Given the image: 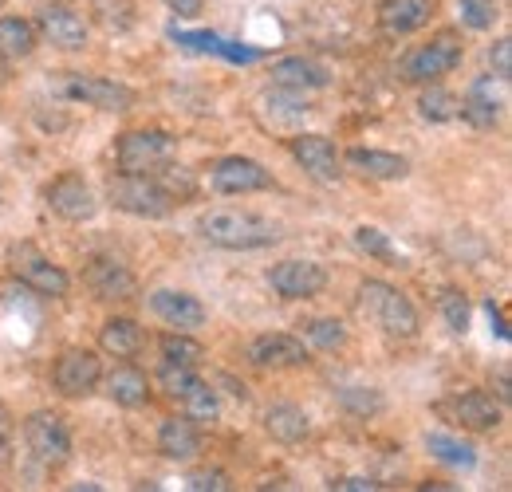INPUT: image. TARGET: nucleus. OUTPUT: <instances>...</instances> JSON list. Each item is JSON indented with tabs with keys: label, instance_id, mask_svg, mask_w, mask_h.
Returning <instances> with one entry per match:
<instances>
[{
	"label": "nucleus",
	"instance_id": "1",
	"mask_svg": "<svg viewBox=\"0 0 512 492\" xmlns=\"http://www.w3.org/2000/svg\"><path fill=\"white\" fill-rule=\"evenodd\" d=\"M197 237L225 252H256V248L276 245L284 229L272 217H260L249 209H209L197 221Z\"/></svg>",
	"mask_w": 512,
	"mask_h": 492
},
{
	"label": "nucleus",
	"instance_id": "2",
	"mask_svg": "<svg viewBox=\"0 0 512 492\" xmlns=\"http://www.w3.org/2000/svg\"><path fill=\"white\" fill-rule=\"evenodd\" d=\"M359 311L383 331L386 339H414L422 331V319H418V308L410 304L406 292H398L394 284L386 280H363L359 284Z\"/></svg>",
	"mask_w": 512,
	"mask_h": 492
},
{
	"label": "nucleus",
	"instance_id": "3",
	"mask_svg": "<svg viewBox=\"0 0 512 492\" xmlns=\"http://www.w3.org/2000/svg\"><path fill=\"white\" fill-rule=\"evenodd\" d=\"M103 193H107V205L111 209H119V213H127V217H138V221H162V217H170L174 213V197L158 185L154 174H111L107 185H103Z\"/></svg>",
	"mask_w": 512,
	"mask_h": 492
},
{
	"label": "nucleus",
	"instance_id": "4",
	"mask_svg": "<svg viewBox=\"0 0 512 492\" xmlns=\"http://www.w3.org/2000/svg\"><path fill=\"white\" fill-rule=\"evenodd\" d=\"M8 272L24 288H32L36 296H48V300H64L67 292H71V276H67L52 256H44L32 241L8 245Z\"/></svg>",
	"mask_w": 512,
	"mask_h": 492
},
{
	"label": "nucleus",
	"instance_id": "5",
	"mask_svg": "<svg viewBox=\"0 0 512 492\" xmlns=\"http://www.w3.org/2000/svg\"><path fill=\"white\" fill-rule=\"evenodd\" d=\"M461 56H465L461 36H457V32H438L430 44L414 48V52L402 60L398 75H402L406 83H418V87H426V83H442L449 71L461 67Z\"/></svg>",
	"mask_w": 512,
	"mask_h": 492
},
{
	"label": "nucleus",
	"instance_id": "6",
	"mask_svg": "<svg viewBox=\"0 0 512 492\" xmlns=\"http://www.w3.org/2000/svg\"><path fill=\"white\" fill-rule=\"evenodd\" d=\"M174 154H178V138L170 130H127L119 134L115 146V162L123 174H154Z\"/></svg>",
	"mask_w": 512,
	"mask_h": 492
},
{
	"label": "nucleus",
	"instance_id": "7",
	"mask_svg": "<svg viewBox=\"0 0 512 492\" xmlns=\"http://www.w3.org/2000/svg\"><path fill=\"white\" fill-rule=\"evenodd\" d=\"M60 91L71 103H83V107H95V111H111V115H123L138 103V95L130 91L127 83L107 79V75H83V71H64Z\"/></svg>",
	"mask_w": 512,
	"mask_h": 492
},
{
	"label": "nucleus",
	"instance_id": "8",
	"mask_svg": "<svg viewBox=\"0 0 512 492\" xmlns=\"http://www.w3.org/2000/svg\"><path fill=\"white\" fill-rule=\"evenodd\" d=\"M20 433H24L28 453H32L40 465L60 469V465L71 461V430H67V422L56 410H36V414H28Z\"/></svg>",
	"mask_w": 512,
	"mask_h": 492
},
{
	"label": "nucleus",
	"instance_id": "9",
	"mask_svg": "<svg viewBox=\"0 0 512 492\" xmlns=\"http://www.w3.org/2000/svg\"><path fill=\"white\" fill-rule=\"evenodd\" d=\"M103 382V359L91 347H67L52 367V386L64 398H87Z\"/></svg>",
	"mask_w": 512,
	"mask_h": 492
},
{
	"label": "nucleus",
	"instance_id": "10",
	"mask_svg": "<svg viewBox=\"0 0 512 492\" xmlns=\"http://www.w3.org/2000/svg\"><path fill=\"white\" fill-rule=\"evenodd\" d=\"M209 189L217 197H245V193H260V189H276V178L256 158L229 154V158L209 166Z\"/></svg>",
	"mask_w": 512,
	"mask_h": 492
},
{
	"label": "nucleus",
	"instance_id": "11",
	"mask_svg": "<svg viewBox=\"0 0 512 492\" xmlns=\"http://www.w3.org/2000/svg\"><path fill=\"white\" fill-rule=\"evenodd\" d=\"M509 107V83L497 79V75H481L469 83V91L461 95V107H457V119L473 126V130H493L501 123Z\"/></svg>",
	"mask_w": 512,
	"mask_h": 492
},
{
	"label": "nucleus",
	"instance_id": "12",
	"mask_svg": "<svg viewBox=\"0 0 512 492\" xmlns=\"http://www.w3.org/2000/svg\"><path fill=\"white\" fill-rule=\"evenodd\" d=\"M44 205L67 225H87L99 213V197H95V189L87 185L83 174H60L44 189Z\"/></svg>",
	"mask_w": 512,
	"mask_h": 492
},
{
	"label": "nucleus",
	"instance_id": "13",
	"mask_svg": "<svg viewBox=\"0 0 512 492\" xmlns=\"http://www.w3.org/2000/svg\"><path fill=\"white\" fill-rule=\"evenodd\" d=\"M83 284L91 288L95 300H107V304H123V300H134L138 296V276L130 272L119 256H91L87 268H83Z\"/></svg>",
	"mask_w": 512,
	"mask_h": 492
},
{
	"label": "nucleus",
	"instance_id": "14",
	"mask_svg": "<svg viewBox=\"0 0 512 492\" xmlns=\"http://www.w3.org/2000/svg\"><path fill=\"white\" fill-rule=\"evenodd\" d=\"M249 363L256 370H296L312 363V351L300 335H288V331H264L249 343Z\"/></svg>",
	"mask_w": 512,
	"mask_h": 492
},
{
	"label": "nucleus",
	"instance_id": "15",
	"mask_svg": "<svg viewBox=\"0 0 512 492\" xmlns=\"http://www.w3.org/2000/svg\"><path fill=\"white\" fill-rule=\"evenodd\" d=\"M268 284L280 300H316L327 288V268L316 260H280L268 268Z\"/></svg>",
	"mask_w": 512,
	"mask_h": 492
},
{
	"label": "nucleus",
	"instance_id": "16",
	"mask_svg": "<svg viewBox=\"0 0 512 492\" xmlns=\"http://www.w3.org/2000/svg\"><path fill=\"white\" fill-rule=\"evenodd\" d=\"M36 32H40V44H52L56 52H83L87 40H91L83 16L71 12V8L60 4V0H52L48 8H40V16H36Z\"/></svg>",
	"mask_w": 512,
	"mask_h": 492
},
{
	"label": "nucleus",
	"instance_id": "17",
	"mask_svg": "<svg viewBox=\"0 0 512 492\" xmlns=\"http://www.w3.org/2000/svg\"><path fill=\"white\" fill-rule=\"evenodd\" d=\"M446 410L449 418L469 433H493L501 430V422H505V406L493 394H485V390H457L449 398Z\"/></svg>",
	"mask_w": 512,
	"mask_h": 492
},
{
	"label": "nucleus",
	"instance_id": "18",
	"mask_svg": "<svg viewBox=\"0 0 512 492\" xmlns=\"http://www.w3.org/2000/svg\"><path fill=\"white\" fill-rule=\"evenodd\" d=\"M288 150H292V158L300 162V170L308 178H316L323 185L343 178V158H339V150H335L331 138H323V134H296L288 142Z\"/></svg>",
	"mask_w": 512,
	"mask_h": 492
},
{
	"label": "nucleus",
	"instance_id": "19",
	"mask_svg": "<svg viewBox=\"0 0 512 492\" xmlns=\"http://www.w3.org/2000/svg\"><path fill=\"white\" fill-rule=\"evenodd\" d=\"M150 311L170 331H190L193 335V331H201L209 323L205 304L197 296H190V292H182V288H158V292H150Z\"/></svg>",
	"mask_w": 512,
	"mask_h": 492
},
{
	"label": "nucleus",
	"instance_id": "20",
	"mask_svg": "<svg viewBox=\"0 0 512 492\" xmlns=\"http://www.w3.org/2000/svg\"><path fill=\"white\" fill-rule=\"evenodd\" d=\"M347 170H355L367 182H402L410 174V158L390 154V150H371V146H351L347 154H339Z\"/></svg>",
	"mask_w": 512,
	"mask_h": 492
},
{
	"label": "nucleus",
	"instance_id": "21",
	"mask_svg": "<svg viewBox=\"0 0 512 492\" xmlns=\"http://www.w3.org/2000/svg\"><path fill=\"white\" fill-rule=\"evenodd\" d=\"M331 83V71L316 60H304V56H284V60L272 63V87H284V91H323Z\"/></svg>",
	"mask_w": 512,
	"mask_h": 492
},
{
	"label": "nucleus",
	"instance_id": "22",
	"mask_svg": "<svg viewBox=\"0 0 512 492\" xmlns=\"http://www.w3.org/2000/svg\"><path fill=\"white\" fill-rule=\"evenodd\" d=\"M434 20V0H383L379 24L386 36H414Z\"/></svg>",
	"mask_w": 512,
	"mask_h": 492
},
{
	"label": "nucleus",
	"instance_id": "23",
	"mask_svg": "<svg viewBox=\"0 0 512 492\" xmlns=\"http://www.w3.org/2000/svg\"><path fill=\"white\" fill-rule=\"evenodd\" d=\"M158 453L166 461H193L201 453V426H193L186 414H174L158 426Z\"/></svg>",
	"mask_w": 512,
	"mask_h": 492
},
{
	"label": "nucleus",
	"instance_id": "24",
	"mask_svg": "<svg viewBox=\"0 0 512 492\" xmlns=\"http://www.w3.org/2000/svg\"><path fill=\"white\" fill-rule=\"evenodd\" d=\"M103 390L123 410H142L150 402V378H146V370H138L134 363H123V367L111 370L103 378Z\"/></svg>",
	"mask_w": 512,
	"mask_h": 492
},
{
	"label": "nucleus",
	"instance_id": "25",
	"mask_svg": "<svg viewBox=\"0 0 512 492\" xmlns=\"http://www.w3.org/2000/svg\"><path fill=\"white\" fill-rule=\"evenodd\" d=\"M264 433L272 441H280V445H300L312 433V418L296 402H272L264 410Z\"/></svg>",
	"mask_w": 512,
	"mask_h": 492
},
{
	"label": "nucleus",
	"instance_id": "26",
	"mask_svg": "<svg viewBox=\"0 0 512 492\" xmlns=\"http://www.w3.org/2000/svg\"><path fill=\"white\" fill-rule=\"evenodd\" d=\"M146 347V331L138 327V319L130 315H115L99 327V351L103 355H115V359H134L138 351Z\"/></svg>",
	"mask_w": 512,
	"mask_h": 492
},
{
	"label": "nucleus",
	"instance_id": "27",
	"mask_svg": "<svg viewBox=\"0 0 512 492\" xmlns=\"http://www.w3.org/2000/svg\"><path fill=\"white\" fill-rule=\"evenodd\" d=\"M36 48H40L36 20H24V16H0V60L20 63V60H28Z\"/></svg>",
	"mask_w": 512,
	"mask_h": 492
},
{
	"label": "nucleus",
	"instance_id": "28",
	"mask_svg": "<svg viewBox=\"0 0 512 492\" xmlns=\"http://www.w3.org/2000/svg\"><path fill=\"white\" fill-rule=\"evenodd\" d=\"M426 453H430L434 461L449 465V469H461V473L477 469V445L465 441V437H457V433H446V430L426 433Z\"/></svg>",
	"mask_w": 512,
	"mask_h": 492
},
{
	"label": "nucleus",
	"instance_id": "29",
	"mask_svg": "<svg viewBox=\"0 0 512 492\" xmlns=\"http://www.w3.org/2000/svg\"><path fill=\"white\" fill-rule=\"evenodd\" d=\"M158 355H162V363H174V367H201L209 359L205 343L193 339L190 331H166L158 339Z\"/></svg>",
	"mask_w": 512,
	"mask_h": 492
},
{
	"label": "nucleus",
	"instance_id": "30",
	"mask_svg": "<svg viewBox=\"0 0 512 492\" xmlns=\"http://www.w3.org/2000/svg\"><path fill=\"white\" fill-rule=\"evenodd\" d=\"M304 339H308V347H316L323 355H335L347 347V323L335 315H316L304 323Z\"/></svg>",
	"mask_w": 512,
	"mask_h": 492
},
{
	"label": "nucleus",
	"instance_id": "31",
	"mask_svg": "<svg viewBox=\"0 0 512 492\" xmlns=\"http://www.w3.org/2000/svg\"><path fill=\"white\" fill-rule=\"evenodd\" d=\"M457 107H461V99L453 91H446L442 83H426V91L418 95V115L426 123H453Z\"/></svg>",
	"mask_w": 512,
	"mask_h": 492
},
{
	"label": "nucleus",
	"instance_id": "32",
	"mask_svg": "<svg viewBox=\"0 0 512 492\" xmlns=\"http://www.w3.org/2000/svg\"><path fill=\"white\" fill-rule=\"evenodd\" d=\"M182 414L190 418L193 426H213L217 418H221V398H217V390L209 386V382H201V386H193L190 394L182 398Z\"/></svg>",
	"mask_w": 512,
	"mask_h": 492
},
{
	"label": "nucleus",
	"instance_id": "33",
	"mask_svg": "<svg viewBox=\"0 0 512 492\" xmlns=\"http://www.w3.org/2000/svg\"><path fill=\"white\" fill-rule=\"evenodd\" d=\"M438 311L446 319V327L453 335H465L469 323H473V308H469V296L461 288H442L438 292Z\"/></svg>",
	"mask_w": 512,
	"mask_h": 492
},
{
	"label": "nucleus",
	"instance_id": "34",
	"mask_svg": "<svg viewBox=\"0 0 512 492\" xmlns=\"http://www.w3.org/2000/svg\"><path fill=\"white\" fill-rule=\"evenodd\" d=\"M154 178H158V185L182 205V201H190L193 193H197V178H193V170H186V166H178L174 158L170 162H162L158 170H154Z\"/></svg>",
	"mask_w": 512,
	"mask_h": 492
},
{
	"label": "nucleus",
	"instance_id": "35",
	"mask_svg": "<svg viewBox=\"0 0 512 492\" xmlns=\"http://www.w3.org/2000/svg\"><path fill=\"white\" fill-rule=\"evenodd\" d=\"M201 382H205V378L197 374V367H174V363H162V367H158V386H162L166 398H178V402H182L193 386H201Z\"/></svg>",
	"mask_w": 512,
	"mask_h": 492
},
{
	"label": "nucleus",
	"instance_id": "36",
	"mask_svg": "<svg viewBox=\"0 0 512 492\" xmlns=\"http://www.w3.org/2000/svg\"><path fill=\"white\" fill-rule=\"evenodd\" d=\"M351 241H355V248H359L363 256H371V260L398 264V252H394V245H390V237H386L383 229H375V225H359V229L351 233Z\"/></svg>",
	"mask_w": 512,
	"mask_h": 492
},
{
	"label": "nucleus",
	"instance_id": "37",
	"mask_svg": "<svg viewBox=\"0 0 512 492\" xmlns=\"http://www.w3.org/2000/svg\"><path fill=\"white\" fill-rule=\"evenodd\" d=\"M457 12H461V24L469 32H489L501 20L497 0H457Z\"/></svg>",
	"mask_w": 512,
	"mask_h": 492
},
{
	"label": "nucleus",
	"instance_id": "38",
	"mask_svg": "<svg viewBox=\"0 0 512 492\" xmlns=\"http://www.w3.org/2000/svg\"><path fill=\"white\" fill-rule=\"evenodd\" d=\"M339 406L351 410L355 418H371V414L383 410V394L371 390V386H343V390H339Z\"/></svg>",
	"mask_w": 512,
	"mask_h": 492
},
{
	"label": "nucleus",
	"instance_id": "39",
	"mask_svg": "<svg viewBox=\"0 0 512 492\" xmlns=\"http://www.w3.org/2000/svg\"><path fill=\"white\" fill-rule=\"evenodd\" d=\"M186 485L193 492H225L233 489V477L225 469H193L190 477H186Z\"/></svg>",
	"mask_w": 512,
	"mask_h": 492
},
{
	"label": "nucleus",
	"instance_id": "40",
	"mask_svg": "<svg viewBox=\"0 0 512 492\" xmlns=\"http://www.w3.org/2000/svg\"><path fill=\"white\" fill-rule=\"evenodd\" d=\"M489 63H493V75L509 83L512 79V40L509 36H501V40L489 48Z\"/></svg>",
	"mask_w": 512,
	"mask_h": 492
},
{
	"label": "nucleus",
	"instance_id": "41",
	"mask_svg": "<svg viewBox=\"0 0 512 492\" xmlns=\"http://www.w3.org/2000/svg\"><path fill=\"white\" fill-rule=\"evenodd\" d=\"M174 40L186 48H197V52H217V44H221L213 32H174Z\"/></svg>",
	"mask_w": 512,
	"mask_h": 492
},
{
	"label": "nucleus",
	"instance_id": "42",
	"mask_svg": "<svg viewBox=\"0 0 512 492\" xmlns=\"http://www.w3.org/2000/svg\"><path fill=\"white\" fill-rule=\"evenodd\" d=\"M162 4H166L170 12H178V16H186V20L205 12V0H162Z\"/></svg>",
	"mask_w": 512,
	"mask_h": 492
},
{
	"label": "nucleus",
	"instance_id": "43",
	"mask_svg": "<svg viewBox=\"0 0 512 492\" xmlns=\"http://www.w3.org/2000/svg\"><path fill=\"white\" fill-rule=\"evenodd\" d=\"M335 489H339V492H375L379 485H375L371 477H343Z\"/></svg>",
	"mask_w": 512,
	"mask_h": 492
},
{
	"label": "nucleus",
	"instance_id": "44",
	"mask_svg": "<svg viewBox=\"0 0 512 492\" xmlns=\"http://www.w3.org/2000/svg\"><path fill=\"white\" fill-rule=\"evenodd\" d=\"M12 430H16V426H12V414H8V406L0 402V453L8 449V441H12Z\"/></svg>",
	"mask_w": 512,
	"mask_h": 492
},
{
	"label": "nucleus",
	"instance_id": "45",
	"mask_svg": "<svg viewBox=\"0 0 512 492\" xmlns=\"http://www.w3.org/2000/svg\"><path fill=\"white\" fill-rule=\"evenodd\" d=\"M497 402H501V406H509L512 402V382H509V370L505 367L497 370Z\"/></svg>",
	"mask_w": 512,
	"mask_h": 492
},
{
	"label": "nucleus",
	"instance_id": "46",
	"mask_svg": "<svg viewBox=\"0 0 512 492\" xmlns=\"http://www.w3.org/2000/svg\"><path fill=\"white\" fill-rule=\"evenodd\" d=\"M8 79H12V75H8V63L0 60V91H4V87H8Z\"/></svg>",
	"mask_w": 512,
	"mask_h": 492
},
{
	"label": "nucleus",
	"instance_id": "47",
	"mask_svg": "<svg viewBox=\"0 0 512 492\" xmlns=\"http://www.w3.org/2000/svg\"><path fill=\"white\" fill-rule=\"evenodd\" d=\"M60 4H79V0H60Z\"/></svg>",
	"mask_w": 512,
	"mask_h": 492
},
{
	"label": "nucleus",
	"instance_id": "48",
	"mask_svg": "<svg viewBox=\"0 0 512 492\" xmlns=\"http://www.w3.org/2000/svg\"><path fill=\"white\" fill-rule=\"evenodd\" d=\"M0 8H4V0H0Z\"/></svg>",
	"mask_w": 512,
	"mask_h": 492
}]
</instances>
